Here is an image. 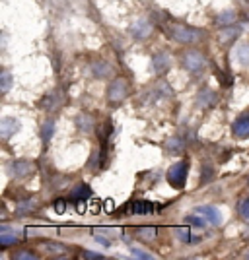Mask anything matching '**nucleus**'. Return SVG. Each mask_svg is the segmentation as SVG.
Returning <instances> with one entry per match:
<instances>
[{
  "label": "nucleus",
  "instance_id": "obj_31",
  "mask_svg": "<svg viewBox=\"0 0 249 260\" xmlns=\"http://www.w3.org/2000/svg\"><path fill=\"white\" fill-rule=\"evenodd\" d=\"M65 208H66L65 200H59V202H57V206H54V210H57V214H63V212H65Z\"/></svg>",
  "mask_w": 249,
  "mask_h": 260
},
{
  "label": "nucleus",
  "instance_id": "obj_20",
  "mask_svg": "<svg viewBox=\"0 0 249 260\" xmlns=\"http://www.w3.org/2000/svg\"><path fill=\"white\" fill-rule=\"evenodd\" d=\"M92 72L98 78H105V76H109V72H111V66L105 64V62H96V64L92 66Z\"/></svg>",
  "mask_w": 249,
  "mask_h": 260
},
{
  "label": "nucleus",
  "instance_id": "obj_23",
  "mask_svg": "<svg viewBox=\"0 0 249 260\" xmlns=\"http://www.w3.org/2000/svg\"><path fill=\"white\" fill-rule=\"evenodd\" d=\"M12 86V76H10V72H2V78H0V89L6 93L8 89H10Z\"/></svg>",
  "mask_w": 249,
  "mask_h": 260
},
{
  "label": "nucleus",
  "instance_id": "obj_32",
  "mask_svg": "<svg viewBox=\"0 0 249 260\" xmlns=\"http://www.w3.org/2000/svg\"><path fill=\"white\" fill-rule=\"evenodd\" d=\"M208 179H212V169H210V167H205V177H201V181L206 183Z\"/></svg>",
  "mask_w": 249,
  "mask_h": 260
},
{
  "label": "nucleus",
  "instance_id": "obj_18",
  "mask_svg": "<svg viewBox=\"0 0 249 260\" xmlns=\"http://www.w3.org/2000/svg\"><path fill=\"white\" fill-rule=\"evenodd\" d=\"M35 208H37V200H25V202L16 204V212H18V214H30Z\"/></svg>",
  "mask_w": 249,
  "mask_h": 260
},
{
  "label": "nucleus",
  "instance_id": "obj_29",
  "mask_svg": "<svg viewBox=\"0 0 249 260\" xmlns=\"http://www.w3.org/2000/svg\"><path fill=\"white\" fill-rule=\"evenodd\" d=\"M130 254H132V256H136V258H144V260L152 258V254H148V252H144V250H141V249H136V247H132V249H130Z\"/></svg>",
  "mask_w": 249,
  "mask_h": 260
},
{
  "label": "nucleus",
  "instance_id": "obj_16",
  "mask_svg": "<svg viewBox=\"0 0 249 260\" xmlns=\"http://www.w3.org/2000/svg\"><path fill=\"white\" fill-rule=\"evenodd\" d=\"M236 58L241 66H249V43L239 45L236 49Z\"/></svg>",
  "mask_w": 249,
  "mask_h": 260
},
{
  "label": "nucleus",
  "instance_id": "obj_17",
  "mask_svg": "<svg viewBox=\"0 0 249 260\" xmlns=\"http://www.w3.org/2000/svg\"><path fill=\"white\" fill-rule=\"evenodd\" d=\"M185 223H189V225H193L197 229H205L208 221H206V217L199 214V216H185Z\"/></svg>",
  "mask_w": 249,
  "mask_h": 260
},
{
  "label": "nucleus",
  "instance_id": "obj_27",
  "mask_svg": "<svg viewBox=\"0 0 249 260\" xmlns=\"http://www.w3.org/2000/svg\"><path fill=\"white\" fill-rule=\"evenodd\" d=\"M177 235H179V239L185 241V243H193V241H195V239L191 237V231H189V229H185V228L177 229Z\"/></svg>",
  "mask_w": 249,
  "mask_h": 260
},
{
  "label": "nucleus",
  "instance_id": "obj_7",
  "mask_svg": "<svg viewBox=\"0 0 249 260\" xmlns=\"http://www.w3.org/2000/svg\"><path fill=\"white\" fill-rule=\"evenodd\" d=\"M197 214H201L203 217H206V221L208 223H212V225H220L222 223V214H220V210L214 206H199L195 210Z\"/></svg>",
  "mask_w": 249,
  "mask_h": 260
},
{
  "label": "nucleus",
  "instance_id": "obj_33",
  "mask_svg": "<svg viewBox=\"0 0 249 260\" xmlns=\"http://www.w3.org/2000/svg\"><path fill=\"white\" fill-rule=\"evenodd\" d=\"M84 256L86 258H101V254H98V252H84Z\"/></svg>",
  "mask_w": 249,
  "mask_h": 260
},
{
  "label": "nucleus",
  "instance_id": "obj_5",
  "mask_svg": "<svg viewBox=\"0 0 249 260\" xmlns=\"http://www.w3.org/2000/svg\"><path fill=\"white\" fill-rule=\"evenodd\" d=\"M6 171L10 173V177H16V179H23V177H30L33 173V163L25 161V159H16V161H10Z\"/></svg>",
  "mask_w": 249,
  "mask_h": 260
},
{
  "label": "nucleus",
  "instance_id": "obj_1",
  "mask_svg": "<svg viewBox=\"0 0 249 260\" xmlns=\"http://www.w3.org/2000/svg\"><path fill=\"white\" fill-rule=\"evenodd\" d=\"M165 31H168V37H172L177 43L183 45H195L205 37V31L191 27V25H185V23H168Z\"/></svg>",
  "mask_w": 249,
  "mask_h": 260
},
{
  "label": "nucleus",
  "instance_id": "obj_21",
  "mask_svg": "<svg viewBox=\"0 0 249 260\" xmlns=\"http://www.w3.org/2000/svg\"><path fill=\"white\" fill-rule=\"evenodd\" d=\"M53 132H54V122L53 120H47V122L43 124V128H41V138H43V142L51 140Z\"/></svg>",
  "mask_w": 249,
  "mask_h": 260
},
{
  "label": "nucleus",
  "instance_id": "obj_22",
  "mask_svg": "<svg viewBox=\"0 0 249 260\" xmlns=\"http://www.w3.org/2000/svg\"><path fill=\"white\" fill-rule=\"evenodd\" d=\"M239 33V27H236V29H232V25H228L224 31L220 33V41H230L232 37H236Z\"/></svg>",
  "mask_w": 249,
  "mask_h": 260
},
{
  "label": "nucleus",
  "instance_id": "obj_4",
  "mask_svg": "<svg viewBox=\"0 0 249 260\" xmlns=\"http://www.w3.org/2000/svg\"><path fill=\"white\" fill-rule=\"evenodd\" d=\"M129 93V86L125 78H115L107 87V99L111 103H121Z\"/></svg>",
  "mask_w": 249,
  "mask_h": 260
},
{
  "label": "nucleus",
  "instance_id": "obj_26",
  "mask_svg": "<svg viewBox=\"0 0 249 260\" xmlns=\"http://www.w3.org/2000/svg\"><path fill=\"white\" fill-rule=\"evenodd\" d=\"M45 249L49 250V252H53V254H63L65 252V247L63 245H59V243H45Z\"/></svg>",
  "mask_w": 249,
  "mask_h": 260
},
{
  "label": "nucleus",
  "instance_id": "obj_28",
  "mask_svg": "<svg viewBox=\"0 0 249 260\" xmlns=\"http://www.w3.org/2000/svg\"><path fill=\"white\" fill-rule=\"evenodd\" d=\"M239 216L243 217V219H249V196L239 204Z\"/></svg>",
  "mask_w": 249,
  "mask_h": 260
},
{
  "label": "nucleus",
  "instance_id": "obj_6",
  "mask_svg": "<svg viewBox=\"0 0 249 260\" xmlns=\"http://www.w3.org/2000/svg\"><path fill=\"white\" fill-rule=\"evenodd\" d=\"M152 33V25L148 20H144V18H141V20H136V22L130 25V35L134 37V39H146V37H150Z\"/></svg>",
  "mask_w": 249,
  "mask_h": 260
},
{
  "label": "nucleus",
  "instance_id": "obj_14",
  "mask_svg": "<svg viewBox=\"0 0 249 260\" xmlns=\"http://www.w3.org/2000/svg\"><path fill=\"white\" fill-rule=\"evenodd\" d=\"M214 103H216V93H214V91L205 89V91L199 93V105H203V107H212Z\"/></svg>",
  "mask_w": 249,
  "mask_h": 260
},
{
  "label": "nucleus",
  "instance_id": "obj_34",
  "mask_svg": "<svg viewBox=\"0 0 249 260\" xmlns=\"http://www.w3.org/2000/svg\"><path fill=\"white\" fill-rule=\"evenodd\" d=\"M247 258H249V252H247Z\"/></svg>",
  "mask_w": 249,
  "mask_h": 260
},
{
  "label": "nucleus",
  "instance_id": "obj_30",
  "mask_svg": "<svg viewBox=\"0 0 249 260\" xmlns=\"http://www.w3.org/2000/svg\"><path fill=\"white\" fill-rule=\"evenodd\" d=\"M16 258L18 260H32V258H37V256H35V254H33V252H16Z\"/></svg>",
  "mask_w": 249,
  "mask_h": 260
},
{
  "label": "nucleus",
  "instance_id": "obj_9",
  "mask_svg": "<svg viewBox=\"0 0 249 260\" xmlns=\"http://www.w3.org/2000/svg\"><path fill=\"white\" fill-rule=\"evenodd\" d=\"M232 132L238 136V138H249V115H241L239 119L234 120L232 124Z\"/></svg>",
  "mask_w": 249,
  "mask_h": 260
},
{
  "label": "nucleus",
  "instance_id": "obj_13",
  "mask_svg": "<svg viewBox=\"0 0 249 260\" xmlns=\"http://www.w3.org/2000/svg\"><path fill=\"white\" fill-rule=\"evenodd\" d=\"M234 22H236V12H234V10H224V12H220V14L216 16L218 25H224V27H228V25H234Z\"/></svg>",
  "mask_w": 249,
  "mask_h": 260
},
{
  "label": "nucleus",
  "instance_id": "obj_11",
  "mask_svg": "<svg viewBox=\"0 0 249 260\" xmlns=\"http://www.w3.org/2000/svg\"><path fill=\"white\" fill-rule=\"evenodd\" d=\"M152 64H154V72H156V74H162V72H165V70L170 68L172 60H170V56L165 53H158L152 58Z\"/></svg>",
  "mask_w": 249,
  "mask_h": 260
},
{
  "label": "nucleus",
  "instance_id": "obj_12",
  "mask_svg": "<svg viewBox=\"0 0 249 260\" xmlns=\"http://www.w3.org/2000/svg\"><path fill=\"white\" fill-rule=\"evenodd\" d=\"M92 194V190H90V186L86 184H80V186H76L74 190H72V194H70V200H74V202H84L88 200Z\"/></svg>",
  "mask_w": 249,
  "mask_h": 260
},
{
  "label": "nucleus",
  "instance_id": "obj_10",
  "mask_svg": "<svg viewBox=\"0 0 249 260\" xmlns=\"http://www.w3.org/2000/svg\"><path fill=\"white\" fill-rule=\"evenodd\" d=\"M20 239L22 237L18 235V231H16V229H10V228H6V225H2V228H0V245H2V247L16 245Z\"/></svg>",
  "mask_w": 249,
  "mask_h": 260
},
{
  "label": "nucleus",
  "instance_id": "obj_25",
  "mask_svg": "<svg viewBox=\"0 0 249 260\" xmlns=\"http://www.w3.org/2000/svg\"><path fill=\"white\" fill-rule=\"evenodd\" d=\"M181 150H183V142H181V140H177V138H174V140L168 142V152L179 153Z\"/></svg>",
  "mask_w": 249,
  "mask_h": 260
},
{
  "label": "nucleus",
  "instance_id": "obj_24",
  "mask_svg": "<svg viewBox=\"0 0 249 260\" xmlns=\"http://www.w3.org/2000/svg\"><path fill=\"white\" fill-rule=\"evenodd\" d=\"M139 235H141L142 239H148V241H150V239H154L156 235H158V229L156 228H141L139 229Z\"/></svg>",
  "mask_w": 249,
  "mask_h": 260
},
{
  "label": "nucleus",
  "instance_id": "obj_8",
  "mask_svg": "<svg viewBox=\"0 0 249 260\" xmlns=\"http://www.w3.org/2000/svg\"><path fill=\"white\" fill-rule=\"evenodd\" d=\"M20 130V120L12 119V117H4L0 120V136L4 140H8L12 134H16Z\"/></svg>",
  "mask_w": 249,
  "mask_h": 260
},
{
  "label": "nucleus",
  "instance_id": "obj_15",
  "mask_svg": "<svg viewBox=\"0 0 249 260\" xmlns=\"http://www.w3.org/2000/svg\"><path fill=\"white\" fill-rule=\"evenodd\" d=\"M130 210H132V214H152L156 210V206L152 202H141L139 200V202H132Z\"/></svg>",
  "mask_w": 249,
  "mask_h": 260
},
{
  "label": "nucleus",
  "instance_id": "obj_2",
  "mask_svg": "<svg viewBox=\"0 0 249 260\" xmlns=\"http://www.w3.org/2000/svg\"><path fill=\"white\" fill-rule=\"evenodd\" d=\"M189 175V161H177L168 169V183L174 188H183Z\"/></svg>",
  "mask_w": 249,
  "mask_h": 260
},
{
  "label": "nucleus",
  "instance_id": "obj_19",
  "mask_svg": "<svg viewBox=\"0 0 249 260\" xmlns=\"http://www.w3.org/2000/svg\"><path fill=\"white\" fill-rule=\"evenodd\" d=\"M76 124H78V128L84 130V132H90L92 126H94V119L92 117H88V115H80L78 119H76Z\"/></svg>",
  "mask_w": 249,
  "mask_h": 260
},
{
  "label": "nucleus",
  "instance_id": "obj_3",
  "mask_svg": "<svg viewBox=\"0 0 249 260\" xmlns=\"http://www.w3.org/2000/svg\"><path fill=\"white\" fill-rule=\"evenodd\" d=\"M181 64H183L185 70L189 72H201L206 66V58L203 53L199 51H187V53L181 56Z\"/></svg>",
  "mask_w": 249,
  "mask_h": 260
}]
</instances>
